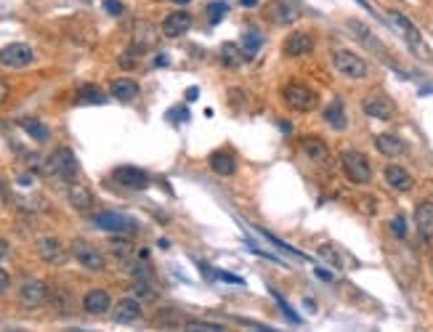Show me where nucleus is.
Masks as SVG:
<instances>
[{"instance_id": "a18cd8bd", "label": "nucleus", "mask_w": 433, "mask_h": 332, "mask_svg": "<svg viewBox=\"0 0 433 332\" xmlns=\"http://www.w3.org/2000/svg\"><path fill=\"white\" fill-rule=\"evenodd\" d=\"M173 3H189V0H173Z\"/></svg>"}, {"instance_id": "4c0bfd02", "label": "nucleus", "mask_w": 433, "mask_h": 332, "mask_svg": "<svg viewBox=\"0 0 433 332\" xmlns=\"http://www.w3.org/2000/svg\"><path fill=\"white\" fill-rule=\"evenodd\" d=\"M9 287H11V277H9L6 272H3V269H0V295L9 290Z\"/></svg>"}, {"instance_id": "473e14b6", "label": "nucleus", "mask_w": 433, "mask_h": 332, "mask_svg": "<svg viewBox=\"0 0 433 332\" xmlns=\"http://www.w3.org/2000/svg\"><path fill=\"white\" fill-rule=\"evenodd\" d=\"M186 330L189 332H221V330H226L223 324H218V322H186Z\"/></svg>"}, {"instance_id": "4468645a", "label": "nucleus", "mask_w": 433, "mask_h": 332, "mask_svg": "<svg viewBox=\"0 0 433 332\" xmlns=\"http://www.w3.org/2000/svg\"><path fill=\"white\" fill-rule=\"evenodd\" d=\"M38 255L50 266H64L67 263V250H64V245L56 237H43L38 242Z\"/></svg>"}, {"instance_id": "f704fd0d", "label": "nucleus", "mask_w": 433, "mask_h": 332, "mask_svg": "<svg viewBox=\"0 0 433 332\" xmlns=\"http://www.w3.org/2000/svg\"><path fill=\"white\" fill-rule=\"evenodd\" d=\"M319 255H322L324 261H330L335 266V269H343V258H341V252L335 250V247H330V245H324L322 250H319Z\"/></svg>"}, {"instance_id": "7c9ffc66", "label": "nucleus", "mask_w": 433, "mask_h": 332, "mask_svg": "<svg viewBox=\"0 0 433 332\" xmlns=\"http://www.w3.org/2000/svg\"><path fill=\"white\" fill-rule=\"evenodd\" d=\"M226 11H229V3H226V0H213L210 6H208V16H210V24H218V21L226 16Z\"/></svg>"}, {"instance_id": "bb28decb", "label": "nucleus", "mask_w": 433, "mask_h": 332, "mask_svg": "<svg viewBox=\"0 0 433 332\" xmlns=\"http://www.w3.org/2000/svg\"><path fill=\"white\" fill-rule=\"evenodd\" d=\"M77 101H80V104H104V101H107V96H104V91H101L99 85L85 82V85H80V88H77Z\"/></svg>"}, {"instance_id": "37998d69", "label": "nucleus", "mask_w": 433, "mask_h": 332, "mask_svg": "<svg viewBox=\"0 0 433 332\" xmlns=\"http://www.w3.org/2000/svg\"><path fill=\"white\" fill-rule=\"evenodd\" d=\"M186 99H189V101L197 99V88H189V91H186Z\"/></svg>"}, {"instance_id": "a19ab883", "label": "nucleus", "mask_w": 433, "mask_h": 332, "mask_svg": "<svg viewBox=\"0 0 433 332\" xmlns=\"http://www.w3.org/2000/svg\"><path fill=\"white\" fill-rule=\"evenodd\" d=\"M6 99H9V85H6V82H0V104H3Z\"/></svg>"}, {"instance_id": "4be33fe9", "label": "nucleus", "mask_w": 433, "mask_h": 332, "mask_svg": "<svg viewBox=\"0 0 433 332\" xmlns=\"http://www.w3.org/2000/svg\"><path fill=\"white\" fill-rule=\"evenodd\" d=\"M385 181L393 191H410L415 186V178L410 176V171H404L402 165H388L385 168Z\"/></svg>"}, {"instance_id": "c9c22d12", "label": "nucleus", "mask_w": 433, "mask_h": 332, "mask_svg": "<svg viewBox=\"0 0 433 332\" xmlns=\"http://www.w3.org/2000/svg\"><path fill=\"white\" fill-rule=\"evenodd\" d=\"M391 232L396 234L399 240H404V237H407V218H404V215H396V218H393V221H391Z\"/></svg>"}, {"instance_id": "a211bd4d", "label": "nucleus", "mask_w": 433, "mask_h": 332, "mask_svg": "<svg viewBox=\"0 0 433 332\" xmlns=\"http://www.w3.org/2000/svg\"><path fill=\"white\" fill-rule=\"evenodd\" d=\"M208 162H210V168L218 173V176H234V173H237V157H234V151L229 149L210 151Z\"/></svg>"}, {"instance_id": "c03bdc74", "label": "nucleus", "mask_w": 433, "mask_h": 332, "mask_svg": "<svg viewBox=\"0 0 433 332\" xmlns=\"http://www.w3.org/2000/svg\"><path fill=\"white\" fill-rule=\"evenodd\" d=\"M242 6H258V0H242Z\"/></svg>"}, {"instance_id": "1a4fd4ad", "label": "nucleus", "mask_w": 433, "mask_h": 332, "mask_svg": "<svg viewBox=\"0 0 433 332\" xmlns=\"http://www.w3.org/2000/svg\"><path fill=\"white\" fill-rule=\"evenodd\" d=\"M72 258L80 263L82 269H88V272H104V269H107V261H104V255H101V252L93 247L91 242H85V240H75V242H72Z\"/></svg>"}, {"instance_id": "20e7f679", "label": "nucleus", "mask_w": 433, "mask_h": 332, "mask_svg": "<svg viewBox=\"0 0 433 332\" xmlns=\"http://www.w3.org/2000/svg\"><path fill=\"white\" fill-rule=\"evenodd\" d=\"M391 21L396 24V30L402 32V38L407 41V45H410V48H412L420 59L431 61V48L423 43V35H420V30L415 27L412 21L407 19L404 14H399V11H391Z\"/></svg>"}, {"instance_id": "f3484780", "label": "nucleus", "mask_w": 433, "mask_h": 332, "mask_svg": "<svg viewBox=\"0 0 433 332\" xmlns=\"http://www.w3.org/2000/svg\"><path fill=\"white\" fill-rule=\"evenodd\" d=\"M301 149H303V154H306L311 162H316V165H327V162H330V149H327V144H324L322 139H316V136H306V139H301Z\"/></svg>"}, {"instance_id": "6ab92c4d", "label": "nucleus", "mask_w": 433, "mask_h": 332, "mask_svg": "<svg viewBox=\"0 0 433 332\" xmlns=\"http://www.w3.org/2000/svg\"><path fill=\"white\" fill-rule=\"evenodd\" d=\"M266 14H269V19H272L274 24H292V21L301 16V14L295 11V6H290V0H272Z\"/></svg>"}, {"instance_id": "79ce46f5", "label": "nucleus", "mask_w": 433, "mask_h": 332, "mask_svg": "<svg viewBox=\"0 0 433 332\" xmlns=\"http://www.w3.org/2000/svg\"><path fill=\"white\" fill-rule=\"evenodd\" d=\"M316 277H322V279H333V274H327L324 269H316Z\"/></svg>"}, {"instance_id": "cd10ccee", "label": "nucleus", "mask_w": 433, "mask_h": 332, "mask_svg": "<svg viewBox=\"0 0 433 332\" xmlns=\"http://www.w3.org/2000/svg\"><path fill=\"white\" fill-rule=\"evenodd\" d=\"M263 45V38L258 30H245V38H242V48H245V53H247V59H252L255 56V50Z\"/></svg>"}, {"instance_id": "a878e982", "label": "nucleus", "mask_w": 433, "mask_h": 332, "mask_svg": "<svg viewBox=\"0 0 433 332\" xmlns=\"http://www.w3.org/2000/svg\"><path fill=\"white\" fill-rule=\"evenodd\" d=\"M221 61L234 70V67H242V64L247 61V53H245V48H242L240 43H226L221 48Z\"/></svg>"}, {"instance_id": "9b49d317", "label": "nucleus", "mask_w": 433, "mask_h": 332, "mask_svg": "<svg viewBox=\"0 0 433 332\" xmlns=\"http://www.w3.org/2000/svg\"><path fill=\"white\" fill-rule=\"evenodd\" d=\"M112 178L125 186V189H133V191H144L149 186V176L141 171V168H133V165H122L117 171L112 173Z\"/></svg>"}, {"instance_id": "f03ea898", "label": "nucleus", "mask_w": 433, "mask_h": 332, "mask_svg": "<svg viewBox=\"0 0 433 332\" xmlns=\"http://www.w3.org/2000/svg\"><path fill=\"white\" fill-rule=\"evenodd\" d=\"M341 168H343V173H346V178H348L351 183L364 186V183L373 181V165H370V160L364 157L362 151H356V149L343 151Z\"/></svg>"}, {"instance_id": "f257e3e1", "label": "nucleus", "mask_w": 433, "mask_h": 332, "mask_svg": "<svg viewBox=\"0 0 433 332\" xmlns=\"http://www.w3.org/2000/svg\"><path fill=\"white\" fill-rule=\"evenodd\" d=\"M46 171L50 176H56L59 181H67L72 183L77 178V173H80V165H77V157H75V151L70 146H59V149L53 151L46 162Z\"/></svg>"}, {"instance_id": "dca6fc26", "label": "nucleus", "mask_w": 433, "mask_h": 332, "mask_svg": "<svg viewBox=\"0 0 433 332\" xmlns=\"http://www.w3.org/2000/svg\"><path fill=\"white\" fill-rule=\"evenodd\" d=\"M82 309H85V314H91V316H104V314L112 309L109 292H107V290L85 292V298H82Z\"/></svg>"}, {"instance_id": "5701e85b", "label": "nucleus", "mask_w": 433, "mask_h": 332, "mask_svg": "<svg viewBox=\"0 0 433 332\" xmlns=\"http://www.w3.org/2000/svg\"><path fill=\"white\" fill-rule=\"evenodd\" d=\"M375 146H378V151L385 154V157H399V154L407 151V144H404L399 136H393V133H380V136H375Z\"/></svg>"}, {"instance_id": "2f4dec72", "label": "nucleus", "mask_w": 433, "mask_h": 332, "mask_svg": "<svg viewBox=\"0 0 433 332\" xmlns=\"http://www.w3.org/2000/svg\"><path fill=\"white\" fill-rule=\"evenodd\" d=\"M109 247H112V252H114V255L120 258V261H128V255L133 252V245H131V242H128V240H117V237H114V240L109 242Z\"/></svg>"}, {"instance_id": "f8f14e48", "label": "nucleus", "mask_w": 433, "mask_h": 332, "mask_svg": "<svg viewBox=\"0 0 433 332\" xmlns=\"http://www.w3.org/2000/svg\"><path fill=\"white\" fill-rule=\"evenodd\" d=\"M192 30V14L189 11H173L162 19V35L165 38H181Z\"/></svg>"}, {"instance_id": "49530a36", "label": "nucleus", "mask_w": 433, "mask_h": 332, "mask_svg": "<svg viewBox=\"0 0 433 332\" xmlns=\"http://www.w3.org/2000/svg\"><path fill=\"white\" fill-rule=\"evenodd\" d=\"M0 202H3V186H0Z\"/></svg>"}, {"instance_id": "72a5a7b5", "label": "nucleus", "mask_w": 433, "mask_h": 332, "mask_svg": "<svg viewBox=\"0 0 433 332\" xmlns=\"http://www.w3.org/2000/svg\"><path fill=\"white\" fill-rule=\"evenodd\" d=\"M272 295H274V301L279 303V309H282V311H284V316H287V319H290L292 324H301V316H298V314L292 311V309H290V303L284 301V298H282V295H279V292H272Z\"/></svg>"}, {"instance_id": "e433bc0d", "label": "nucleus", "mask_w": 433, "mask_h": 332, "mask_svg": "<svg viewBox=\"0 0 433 332\" xmlns=\"http://www.w3.org/2000/svg\"><path fill=\"white\" fill-rule=\"evenodd\" d=\"M104 9H107V14H112V16H120L122 11H125L120 0H104Z\"/></svg>"}, {"instance_id": "aec40b11", "label": "nucleus", "mask_w": 433, "mask_h": 332, "mask_svg": "<svg viewBox=\"0 0 433 332\" xmlns=\"http://www.w3.org/2000/svg\"><path fill=\"white\" fill-rule=\"evenodd\" d=\"M415 226L423 240H433V202H420L415 208Z\"/></svg>"}, {"instance_id": "0eeeda50", "label": "nucleus", "mask_w": 433, "mask_h": 332, "mask_svg": "<svg viewBox=\"0 0 433 332\" xmlns=\"http://www.w3.org/2000/svg\"><path fill=\"white\" fill-rule=\"evenodd\" d=\"M35 61V50L27 43H9L6 48H0V67L6 70H24Z\"/></svg>"}, {"instance_id": "423d86ee", "label": "nucleus", "mask_w": 433, "mask_h": 332, "mask_svg": "<svg viewBox=\"0 0 433 332\" xmlns=\"http://www.w3.org/2000/svg\"><path fill=\"white\" fill-rule=\"evenodd\" d=\"M93 226H99L101 232H112V234L139 232V223L133 221L131 215H122V213H114V210L96 213V215H93Z\"/></svg>"}, {"instance_id": "2eb2a0df", "label": "nucleus", "mask_w": 433, "mask_h": 332, "mask_svg": "<svg viewBox=\"0 0 433 332\" xmlns=\"http://www.w3.org/2000/svg\"><path fill=\"white\" fill-rule=\"evenodd\" d=\"M136 319H141V301L139 298H120L114 303V322L117 324H131Z\"/></svg>"}, {"instance_id": "393cba45", "label": "nucleus", "mask_w": 433, "mask_h": 332, "mask_svg": "<svg viewBox=\"0 0 433 332\" xmlns=\"http://www.w3.org/2000/svg\"><path fill=\"white\" fill-rule=\"evenodd\" d=\"M112 96L117 101H133L139 96V82L136 80H128V77H120V80L112 82Z\"/></svg>"}, {"instance_id": "7ed1b4c3", "label": "nucleus", "mask_w": 433, "mask_h": 332, "mask_svg": "<svg viewBox=\"0 0 433 332\" xmlns=\"http://www.w3.org/2000/svg\"><path fill=\"white\" fill-rule=\"evenodd\" d=\"M282 99H284V104L295 112H314L319 107V96H316V91L309 88V85H301V82L284 85Z\"/></svg>"}, {"instance_id": "ea45409f", "label": "nucleus", "mask_w": 433, "mask_h": 332, "mask_svg": "<svg viewBox=\"0 0 433 332\" xmlns=\"http://www.w3.org/2000/svg\"><path fill=\"white\" fill-rule=\"evenodd\" d=\"M6 255H9V242H6V240H0V261H3Z\"/></svg>"}, {"instance_id": "ddd939ff", "label": "nucleus", "mask_w": 433, "mask_h": 332, "mask_svg": "<svg viewBox=\"0 0 433 332\" xmlns=\"http://www.w3.org/2000/svg\"><path fill=\"white\" fill-rule=\"evenodd\" d=\"M282 50L292 59H301V56H309L314 50V38L309 32H290L282 43Z\"/></svg>"}, {"instance_id": "9d476101", "label": "nucleus", "mask_w": 433, "mask_h": 332, "mask_svg": "<svg viewBox=\"0 0 433 332\" xmlns=\"http://www.w3.org/2000/svg\"><path fill=\"white\" fill-rule=\"evenodd\" d=\"M19 301L24 309H41L48 301V284L41 279H27L19 287Z\"/></svg>"}, {"instance_id": "412c9836", "label": "nucleus", "mask_w": 433, "mask_h": 332, "mask_svg": "<svg viewBox=\"0 0 433 332\" xmlns=\"http://www.w3.org/2000/svg\"><path fill=\"white\" fill-rule=\"evenodd\" d=\"M67 200H70V205L75 208V210H91L93 208V194L88 186H82V183H75L72 181L70 186H67Z\"/></svg>"}, {"instance_id": "c85d7f7f", "label": "nucleus", "mask_w": 433, "mask_h": 332, "mask_svg": "<svg viewBox=\"0 0 433 332\" xmlns=\"http://www.w3.org/2000/svg\"><path fill=\"white\" fill-rule=\"evenodd\" d=\"M19 125L30 133V139H35V141H46V139H48V128H46L41 120H32L30 117V120H21Z\"/></svg>"}, {"instance_id": "6e6552de", "label": "nucleus", "mask_w": 433, "mask_h": 332, "mask_svg": "<svg viewBox=\"0 0 433 332\" xmlns=\"http://www.w3.org/2000/svg\"><path fill=\"white\" fill-rule=\"evenodd\" d=\"M362 109L373 120H393L396 117V104L391 101V96H385L380 91H373L370 96H364Z\"/></svg>"}, {"instance_id": "58836bf2", "label": "nucleus", "mask_w": 433, "mask_h": 332, "mask_svg": "<svg viewBox=\"0 0 433 332\" xmlns=\"http://www.w3.org/2000/svg\"><path fill=\"white\" fill-rule=\"evenodd\" d=\"M215 277H221V279H226V282L242 284V279H240V277H234V274H226V272H215Z\"/></svg>"}, {"instance_id": "39448f33", "label": "nucleus", "mask_w": 433, "mask_h": 332, "mask_svg": "<svg viewBox=\"0 0 433 332\" xmlns=\"http://www.w3.org/2000/svg\"><path fill=\"white\" fill-rule=\"evenodd\" d=\"M333 64L335 70L341 72L343 77H348V80H362V77H367V61L348 48L333 50Z\"/></svg>"}, {"instance_id": "c756f323", "label": "nucleus", "mask_w": 433, "mask_h": 332, "mask_svg": "<svg viewBox=\"0 0 433 332\" xmlns=\"http://www.w3.org/2000/svg\"><path fill=\"white\" fill-rule=\"evenodd\" d=\"M133 295H136L139 301H154V298H157V292L151 290L149 279H136V282H133Z\"/></svg>"}, {"instance_id": "b1692460", "label": "nucleus", "mask_w": 433, "mask_h": 332, "mask_svg": "<svg viewBox=\"0 0 433 332\" xmlns=\"http://www.w3.org/2000/svg\"><path fill=\"white\" fill-rule=\"evenodd\" d=\"M324 122L333 128V131H346L348 128V117H346V109H343V101L335 99L327 109H324Z\"/></svg>"}]
</instances>
